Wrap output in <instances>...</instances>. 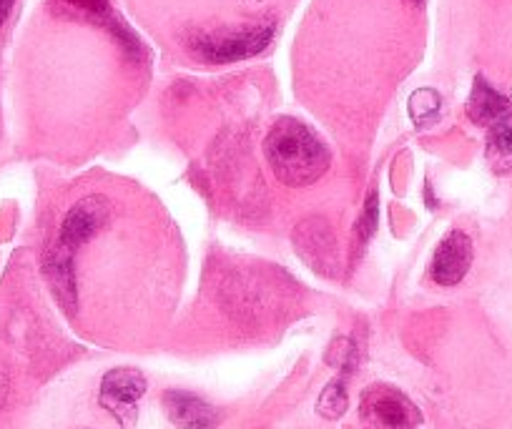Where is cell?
Instances as JSON below:
<instances>
[{
  "label": "cell",
  "mask_w": 512,
  "mask_h": 429,
  "mask_svg": "<svg viewBox=\"0 0 512 429\" xmlns=\"http://www.w3.org/2000/svg\"><path fill=\"white\" fill-rule=\"evenodd\" d=\"M467 116L477 126H495V123L510 121L512 118V103L510 98L497 93L485 78H475V86H472V96L467 101Z\"/></svg>",
  "instance_id": "obj_9"
},
{
  "label": "cell",
  "mask_w": 512,
  "mask_h": 429,
  "mask_svg": "<svg viewBox=\"0 0 512 429\" xmlns=\"http://www.w3.org/2000/svg\"><path fill=\"white\" fill-rule=\"evenodd\" d=\"M13 0H0V23H3V18L8 16V8H11Z\"/></svg>",
  "instance_id": "obj_14"
},
{
  "label": "cell",
  "mask_w": 512,
  "mask_h": 429,
  "mask_svg": "<svg viewBox=\"0 0 512 429\" xmlns=\"http://www.w3.org/2000/svg\"><path fill=\"white\" fill-rule=\"evenodd\" d=\"M108 221H111V201L106 196H86L63 219L56 244L48 251L46 271L53 284V292L58 294V299H61V304L66 309H71L76 304L73 254L78 251V246L91 241Z\"/></svg>",
  "instance_id": "obj_2"
},
{
  "label": "cell",
  "mask_w": 512,
  "mask_h": 429,
  "mask_svg": "<svg viewBox=\"0 0 512 429\" xmlns=\"http://www.w3.org/2000/svg\"><path fill=\"white\" fill-rule=\"evenodd\" d=\"M472 266V241L465 231L455 229L440 241L432 256V279L440 286H455Z\"/></svg>",
  "instance_id": "obj_7"
},
{
  "label": "cell",
  "mask_w": 512,
  "mask_h": 429,
  "mask_svg": "<svg viewBox=\"0 0 512 429\" xmlns=\"http://www.w3.org/2000/svg\"><path fill=\"white\" fill-rule=\"evenodd\" d=\"M264 156L274 176L287 186H309L329 169L327 146L294 118H282L272 126L264 141Z\"/></svg>",
  "instance_id": "obj_1"
},
{
  "label": "cell",
  "mask_w": 512,
  "mask_h": 429,
  "mask_svg": "<svg viewBox=\"0 0 512 429\" xmlns=\"http://www.w3.org/2000/svg\"><path fill=\"white\" fill-rule=\"evenodd\" d=\"M374 209H377V206H374V196H372V199H369V204H367V209H364L362 221H359V231H362L364 241H367L369 234H372V229H374L372 224H377V214H374Z\"/></svg>",
  "instance_id": "obj_13"
},
{
  "label": "cell",
  "mask_w": 512,
  "mask_h": 429,
  "mask_svg": "<svg viewBox=\"0 0 512 429\" xmlns=\"http://www.w3.org/2000/svg\"><path fill=\"white\" fill-rule=\"evenodd\" d=\"M319 414L327 419L342 417L344 409H347V389H344V382H332L322 392V399L317 404Z\"/></svg>",
  "instance_id": "obj_12"
},
{
  "label": "cell",
  "mask_w": 512,
  "mask_h": 429,
  "mask_svg": "<svg viewBox=\"0 0 512 429\" xmlns=\"http://www.w3.org/2000/svg\"><path fill=\"white\" fill-rule=\"evenodd\" d=\"M146 392V377L139 369H111L101 382V407L108 409L116 419L128 424L136 414V404Z\"/></svg>",
  "instance_id": "obj_6"
},
{
  "label": "cell",
  "mask_w": 512,
  "mask_h": 429,
  "mask_svg": "<svg viewBox=\"0 0 512 429\" xmlns=\"http://www.w3.org/2000/svg\"><path fill=\"white\" fill-rule=\"evenodd\" d=\"M164 412L179 429H211L219 422V412L206 399L184 389H169L164 394Z\"/></svg>",
  "instance_id": "obj_8"
},
{
  "label": "cell",
  "mask_w": 512,
  "mask_h": 429,
  "mask_svg": "<svg viewBox=\"0 0 512 429\" xmlns=\"http://www.w3.org/2000/svg\"><path fill=\"white\" fill-rule=\"evenodd\" d=\"M66 6L76 8V11L86 13V16H91L93 21L103 23V26H108L111 31H116L118 36L126 38V33L121 31V26H118L116 16L111 13V6H108V0H63Z\"/></svg>",
  "instance_id": "obj_11"
},
{
  "label": "cell",
  "mask_w": 512,
  "mask_h": 429,
  "mask_svg": "<svg viewBox=\"0 0 512 429\" xmlns=\"http://www.w3.org/2000/svg\"><path fill=\"white\" fill-rule=\"evenodd\" d=\"M272 36L274 26L219 28V31H206L194 36L191 48H194L196 56L209 63H229L264 51Z\"/></svg>",
  "instance_id": "obj_3"
},
{
  "label": "cell",
  "mask_w": 512,
  "mask_h": 429,
  "mask_svg": "<svg viewBox=\"0 0 512 429\" xmlns=\"http://www.w3.org/2000/svg\"><path fill=\"white\" fill-rule=\"evenodd\" d=\"M294 249L297 254L312 266L314 271L324 276H334L339 269V254H337V239L334 231L322 216H309L302 224L294 229Z\"/></svg>",
  "instance_id": "obj_5"
},
{
  "label": "cell",
  "mask_w": 512,
  "mask_h": 429,
  "mask_svg": "<svg viewBox=\"0 0 512 429\" xmlns=\"http://www.w3.org/2000/svg\"><path fill=\"white\" fill-rule=\"evenodd\" d=\"M487 161L500 174L512 171V118L487 128Z\"/></svg>",
  "instance_id": "obj_10"
},
{
  "label": "cell",
  "mask_w": 512,
  "mask_h": 429,
  "mask_svg": "<svg viewBox=\"0 0 512 429\" xmlns=\"http://www.w3.org/2000/svg\"><path fill=\"white\" fill-rule=\"evenodd\" d=\"M362 419L374 429H415L420 412L395 387L374 384L362 394Z\"/></svg>",
  "instance_id": "obj_4"
}]
</instances>
